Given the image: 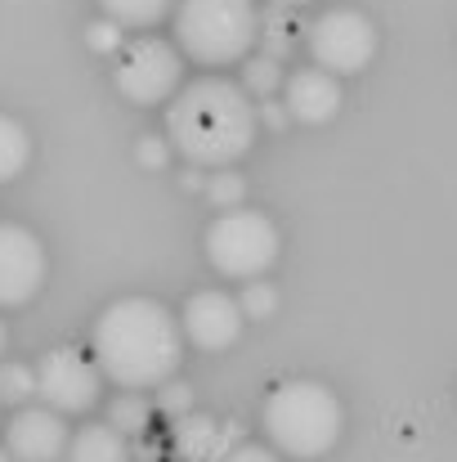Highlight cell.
Here are the masks:
<instances>
[{"instance_id":"cell-19","label":"cell","mask_w":457,"mask_h":462,"mask_svg":"<svg viewBox=\"0 0 457 462\" xmlns=\"http://www.w3.org/2000/svg\"><path fill=\"white\" fill-rule=\"evenodd\" d=\"M283 86V63L279 59H270V54H256V59H247V95H274Z\"/></svg>"},{"instance_id":"cell-26","label":"cell","mask_w":457,"mask_h":462,"mask_svg":"<svg viewBox=\"0 0 457 462\" xmlns=\"http://www.w3.org/2000/svg\"><path fill=\"white\" fill-rule=\"evenodd\" d=\"M288 117H292V113H288L283 104H274V99H265V104H260V122H265L270 131H283V126H288Z\"/></svg>"},{"instance_id":"cell-16","label":"cell","mask_w":457,"mask_h":462,"mask_svg":"<svg viewBox=\"0 0 457 462\" xmlns=\"http://www.w3.org/2000/svg\"><path fill=\"white\" fill-rule=\"evenodd\" d=\"M104 14L122 27H152L157 18H166L170 0H99Z\"/></svg>"},{"instance_id":"cell-3","label":"cell","mask_w":457,"mask_h":462,"mask_svg":"<svg viewBox=\"0 0 457 462\" xmlns=\"http://www.w3.org/2000/svg\"><path fill=\"white\" fill-rule=\"evenodd\" d=\"M341 400L318 382H283L265 404V431L288 458H318L341 440Z\"/></svg>"},{"instance_id":"cell-18","label":"cell","mask_w":457,"mask_h":462,"mask_svg":"<svg viewBox=\"0 0 457 462\" xmlns=\"http://www.w3.org/2000/svg\"><path fill=\"white\" fill-rule=\"evenodd\" d=\"M36 395V368L0 364V404H27Z\"/></svg>"},{"instance_id":"cell-13","label":"cell","mask_w":457,"mask_h":462,"mask_svg":"<svg viewBox=\"0 0 457 462\" xmlns=\"http://www.w3.org/2000/svg\"><path fill=\"white\" fill-rule=\"evenodd\" d=\"M233 436H238V427H220L206 413L175 418V454L184 462H220L229 449H238Z\"/></svg>"},{"instance_id":"cell-21","label":"cell","mask_w":457,"mask_h":462,"mask_svg":"<svg viewBox=\"0 0 457 462\" xmlns=\"http://www.w3.org/2000/svg\"><path fill=\"white\" fill-rule=\"evenodd\" d=\"M238 306L247 319H270L274 310H279V292L270 288V283H260V279H251L247 288H242V297H238Z\"/></svg>"},{"instance_id":"cell-29","label":"cell","mask_w":457,"mask_h":462,"mask_svg":"<svg viewBox=\"0 0 457 462\" xmlns=\"http://www.w3.org/2000/svg\"><path fill=\"white\" fill-rule=\"evenodd\" d=\"M0 355H5V323H0Z\"/></svg>"},{"instance_id":"cell-17","label":"cell","mask_w":457,"mask_h":462,"mask_svg":"<svg viewBox=\"0 0 457 462\" xmlns=\"http://www.w3.org/2000/svg\"><path fill=\"white\" fill-rule=\"evenodd\" d=\"M149 418H152V409L144 395H122L108 409V427H117L122 436H144L149 431Z\"/></svg>"},{"instance_id":"cell-14","label":"cell","mask_w":457,"mask_h":462,"mask_svg":"<svg viewBox=\"0 0 457 462\" xmlns=\"http://www.w3.org/2000/svg\"><path fill=\"white\" fill-rule=\"evenodd\" d=\"M68 462H131V445L117 427H81L68 445Z\"/></svg>"},{"instance_id":"cell-2","label":"cell","mask_w":457,"mask_h":462,"mask_svg":"<svg viewBox=\"0 0 457 462\" xmlns=\"http://www.w3.org/2000/svg\"><path fill=\"white\" fill-rule=\"evenodd\" d=\"M260 108L247 99V86H233L224 77H202L175 95L166 108V135L175 153L193 166H233L256 144Z\"/></svg>"},{"instance_id":"cell-22","label":"cell","mask_w":457,"mask_h":462,"mask_svg":"<svg viewBox=\"0 0 457 462\" xmlns=\"http://www.w3.org/2000/svg\"><path fill=\"white\" fill-rule=\"evenodd\" d=\"M161 395H157V409L161 413H170V418H184L188 409H193V391L184 386V382H166V386H157Z\"/></svg>"},{"instance_id":"cell-24","label":"cell","mask_w":457,"mask_h":462,"mask_svg":"<svg viewBox=\"0 0 457 462\" xmlns=\"http://www.w3.org/2000/svg\"><path fill=\"white\" fill-rule=\"evenodd\" d=\"M166 157H170V149L157 140V135H144L140 140V166H149V171H161L166 166Z\"/></svg>"},{"instance_id":"cell-7","label":"cell","mask_w":457,"mask_h":462,"mask_svg":"<svg viewBox=\"0 0 457 462\" xmlns=\"http://www.w3.org/2000/svg\"><path fill=\"white\" fill-rule=\"evenodd\" d=\"M179 72H184V63H179L175 45H166L157 36H140V41L122 45L113 77H117V90L131 104H161L179 86Z\"/></svg>"},{"instance_id":"cell-30","label":"cell","mask_w":457,"mask_h":462,"mask_svg":"<svg viewBox=\"0 0 457 462\" xmlns=\"http://www.w3.org/2000/svg\"><path fill=\"white\" fill-rule=\"evenodd\" d=\"M274 5H305V0H274Z\"/></svg>"},{"instance_id":"cell-5","label":"cell","mask_w":457,"mask_h":462,"mask_svg":"<svg viewBox=\"0 0 457 462\" xmlns=\"http://www.w3.org/2000/svg\"><path fill=\"white\" fill-rule=\"evenodd\" d=\"M279 229L270 216L260 211H247V207H233V211H220L206 229V261L224 274V279H260L274 261H279Z\"/></svg>"},{"instance_id":"cell-20","label":"cell","mask_w":457,"mask_h":462,"mask_svg":"<svg viewBox=\"0 0 457 462\" xmlns=\"http://www.w3.org/2000/svg\"><path fill=\"white\" fill-rule=\"evenodd\" d=\"M202 193L211 198V207H220V211H233V207L242 202L247 184H242V175H233V171H220V175H211V180H206V189H202Z\"/></svg>"},{"instance_id":"cell-9","label":"cell","mask_w":457,"mask_h":462,"mask_svg":"<svg viewBox=\"0 0 457 462\" xmlns=\"http://www.w3.org/2000/svg\"><path fill=\"white\" fill-rule=\"evenodd\" d=\"M45 283V247L23 225H0V306H27Z\"/></svg>"},{"instance_id":"cell-15","label":"cell","mask_w":457,"mask_h":462,"mask_svg":"<svg viewBox=\"0 0 457 462\" xmlns=\"http://www.w3.org/2000/svg\"><path fill=\"white\" fill-rule=\"evenodd\" d=\"M27 162H32V140H27V131H23L14 117L0 113V184L14 180V175H23Z\"/></svg>"},{"instance_id":"cell-1","label":"cell","mask_w":457,"mask_h":462,"mask_svg":"<svg viewBox=\"0 0 457 462\" xmlns=\"http://www.w3.org/2000/svg\"><path fill=\"white\" fill-rule=\"evenodd\" d=\"M184 355V323L152 301V297H122L95 323V364L108 382L126 391L166 386Z\"/></svg>"},{"instance_id":"cell-11","label":"cell","mask_w":457,"mask_h":462,"mask_svg":"<svg viewBox=\"0 0 457 462\" xmlns=\"http://www.w3.org/2000/svg\"><path fill=\"white\" fill-rule=\"evenodd\" d=\"M68 445L72 440H68L63 413L54 409H23L5 431V449L14 454V462H54Z\"/></svg>"},{"instance_id":"cell-6","label":"cell","mask_w":457,"mask_h":462,"mask_svg":"<svg viewBox=\"0 0 457 462\" xmlns=\"http://www.w3.org/2000/svg\"><path fill=\"white\" fill-rule=\"evenodd\" d=\"M309 54L332 77H354L377 54V27L359 9H332L309 27Z\"/></svg>"},{"instance_id":"cell-25","label":"cell","mask_w":457,"mask_h":462,"mask_svg":"<svg viewBox=\"0 0 457 462\" xmlns=\"http://www.w3.org/2000/svg\"><path fill=\"white\" fill-rule=\"evenodd\" d=\"M220 462H279V454H270V449H260V445H238V449H229Z\"/></svg>"},{"instance_id":"cell-23","label":"cell","mask_w":457,"mask_h":462,"mask_svg":"<svg viewBox=\"0 0 457 462\" xmlns=\"http://www.w3.org/2000/svg\"><path fill=\"white\" fill-rule=\"evenodd\" d=\"M86 36H90V50H104V54H108V50L122 45V23H113V18H108V23H95Z\"/></svg>"},{"instance_id":"cell-28","label":"cell","mask_w":457,"mask_h":462,"mask_svg":"<svg viewBox=\"0 0 457 462\" xmlns=\"http://www.w3.org/2000/svg\"><path fill=\"white\" fill-rule=\"evenodd\" d=\"M0 462H14V454H9V449H0Z\"/></svg>"},{"instance_id":"cell-27","label":"cell","mask_w":457,"mask_h":462,"mask_svg":"<svg viewBox=\"0 0 457 462\" xmlns=\"http://www.w3.org/2000/svg\"><path fill=\"white\" fill-rule=\"evenodd\" d=\"M179 180H184V189H206V184H202V171H197V166H188V171H184Z\"/></svg>"},{"instance_id":"cell-10","label":"cell","mask_w":457,"mask_h":462,"mask_svg":"<svg viewBox=\"0 0 457 462\" xmlns=\"http://www.w3.org/2000/svg\"><path fill=\"white\" fill-rule=\"evenodd\" d=\"M242 306L224 292H197L188 297L184 306V337L197 346V350H229L238 337H242Z\"/></svg>"},{"instance_id":"cell-4","label":"cell","mask_w":457,"mask_h":462,"mask_svg":"<svg viewBox=\"0 0 457 462\" xmlns=\"http://www.w3.org/2000/svg\"><path fill=\"white\" fill-rule=\"evenodd\" d=\"M175 36L193 63L224 68L260 41V14L251 0H179Z\"/></svg>"},{"instance_id":"cell-8","label":"cell","mask_w":457,"mask_h":462,"mask_svg":"<svg viewBox=\"0 0 457 462\" xmlns=\"http://www.w3.org/2000/svg\"><path fill=\"white\" fill-rule=\"evenodd\" d=\"M99 382H104L99 364L68 346L41 355V364H36V395L54 413H86L99 400Z\"/></svg>"},{"instance_id":"cell-12","label":"cell","mask_w":457,"mask_h":462,"mask_svg":"<svg viewBox=\"0 0 457 462\" xmlns=\"http://www.w3.org/2000/svg\"><path fill=\"white\" fill-rule=\"evenodd\" d=\"M336 108H341V81H336L332 72H323L318 63L288 77V113H292L297 122L323 126V122L336 117Z\"/></svg>"}]
</instances>
